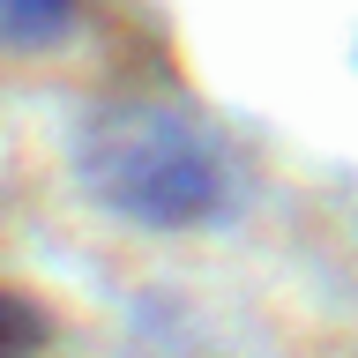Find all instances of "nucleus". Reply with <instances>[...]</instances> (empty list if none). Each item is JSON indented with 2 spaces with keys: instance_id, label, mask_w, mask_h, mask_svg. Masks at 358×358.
<instances>
[{
  "instance_id": "f257e3e1",
  "label": "nucleus",
  "mask_w": 358,
  "mask_h": 358,
  "mask_svg": "<svg viewBox=\"0 0 358 358\" xmlns=\"http://www.w3.org/2000/svg\"><path fill=\"white\" fill-rule=\"evenodd\" d=\"M83 179L120 224L134 231H194L231 194V157L194 112L172 105H120L90 120Z\"/></svg>"
},
{
  "instance_id": "f03ea898",
  "label": "nucleus",
  "mask_w": 358,
  "mask_h": 358,
  "mask_svg": "<svg viewBox=\"0 0 358 358\" xmlns=\"http://www.w3.org/2000/svg\"><path fill=\"white\" fill-rule=\"evenodd\" d=\"M75 0H0V52H45L60 45Z\"/></svg>"
},
{
  "instance_id": "7ed1b4c3",
  "label": "nucleus",
  "mask_w": 358,
  "mask_h": 358,
  "mask_svg": "<svg viewBox=\"0 0 358 358\" xmlns=\"http://www.w3.org/2000/svg\"><path fill=\"white\" fill-rule=\"evenodd\" d=\"M45 313L22 299V291H0V358H38L45 351Z\"/></svg>"
}]
</instances>
